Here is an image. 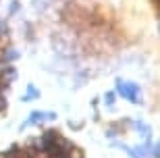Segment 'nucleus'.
I'll return each instance as SVG.
<instances>
[{
    "instance_id": "39448f33",
    "label": "nucleus",
    "mask_w": 160,
    "mask_h": 158,
    "mask_svg": "<svg viewBox=\"0 0 160 158\" xmlns=\"http://www.w3.org/2000/svg\"><path fill=\"white\" fill-rule=\"evenodd\" d=\"M135 127H137V131H142L143 137H150V127H148V125H143V123H135Z\"/></svg>"
},
{
    "instance_id": "6e6552de",
    "label": "nucleus",
    "mask_w": 160,
    "mask_h": 158,
    "mask_svg": "<svg viewBox=\"0 0 160 158\" xmlns=\"http://www.w3.org/2000/svg\"><path fill=\"white\" fill-rule=\"evenodd\" d=\"M152 156H154V158H160V141H156L154 150H152Z\"/></svg>"
},
{
    "instance_id": "1a4fd4ad",
    "label": "nucleus",
    "mask_w": 160,
    "mask_h": 158,
    "mask_svg": "<svg viewBox=\"0 0 160 158\" xmlns=\"http://www.w3.org/2000/svg\"><path fill=\"white\" fill-rule=\"evenodd\" d=\"M104 100H106V104H108V106H112V102H114V94H112V92H108Z\"/></svg>"
},
{
    "instance_id": "9b49d317",
    "label": "nucleus",
    "mask_w": 160,
    "mask_h": 158,
    "mask_svg": "<svg viewBox=\"0 0 160 158\" xmlns=\"http://www.w3.org/2000/svg\"><path fill=\"white\" fill-rule=\"evenodd\" d=\"M46 119L48 121H54L56 119V112H46Z\"/></svg>"
},
{
    "instance_id": "f8f14e48",
    "label": "nucleus",
    "mask_w": 160,
    "mask_h": 158,
    "mask_svg": "<svg viewBox=\"0 0 160 158\" xmlns=\"http://www.w3.org/2000/svg\"><path fill=\"white\" fill-rule=\"evenodd\" d=\"M4 108H6V102L2 100V96H0V110H4Z\"/></svg>"
},
{
    "instance_id": "f03ea898",
    "label": "nucleus",
    "mask_w": 160,
    "mask_h": 158,
    "mask_svg": "<svg viewBox=\"0 0 160 158\" xmlns=\"http://www.w3.org/2000/svg\"><path fill=\"white\" fill-rule=\"evenodd\" d=\"M44 119H46V112L33 110V112H31V115H29V121H27V123H23V125H21V131H23V129L27 127V125H38V123H42Z\"/></svg>"
},
{
    "instance_id": "9d476101",
    "label": "nucleus",
    "mask_w": 160,
    "mask_h": 158,
    "mask_svg": "<svg viewBox=\"0 0 160 158\" xmlns=\"http://www.w3.org/2000/svg\"><path fill=\"white\" fill-rule=\"evenodd\" d=\"M17 11H19V4H17V0H12V6H11V15H15Z\"/></svg>"
},
{
    "instance_id": "f257e3e1",
    "label": "nucleus",
    "mask_w": 160,
    "mask_h": 158,
    "mask_svg": "<svg viewBox=\"0 0 160 158\" xmlns=\"http://www.w3.org/2000/svg\"><path fill=\"white\" fill-rule=\"evenodd\" d=\"M117 92H119L123 98H127L133 104H139V85L133 81H123V79H117Z\"/></svg>"
},
{
    "instance_id": "0eeeda50",
    "label": "nucleus",
    "mask_w": 160,
    "mask_h": 158,
    "mask_svg": "<svg viewBox=\"0 0 160 158\" xmlns=\"http://www.w3.org/2000/svg\"><path fill=\"white\" fill-rule=\"evenodd\" d=\"M15 75H17V73H15V69H12V67H6V71H4V77H6V79H15Z\"/></svg>"
},
{
    "instance_id": "423d86ee",
    "label": "nucleus",
    "mask_w": 160,
    "mask_h": 158,
    "mask_svg": "<svg viewBox=\"0 0 160 158\" xmlns=\"http://www.w3.org/2000/svg\"><path fill=\"white\" fill-rule=\"evenodd\" d=\"M8 33V25H6V21L2 17H0V38H2V35H6Z\"/></svg>"
},
{
    "instance_id": "20e7f679",
    "label": "nucleus",
    "mask_w": 160,
    "mask_h": 158,
    "mask_svg": "<svg viewBox=\"0 0 160 158\" xmlns=\"http://www.w3.org/2000/svg\"><path fill=\"white\" fill-rule=\"evenodd\" d=\"M31 98H40V92H38V89L36 88H33V85H31V83H29V85H27V96H25V102H29V100Z\"/></svg>"
},
{
    "instance_id": "7ed1b4c3",
    "label": "nucleus",
    "mask_w": 160,
    "mask_h": 158,
    "mask_svg": "<svg viewBox=\"0 0 160 158\" xmlns=\"http://www.w3.org/2000/svg\"><path fill=\"white\" fill-rule=\"evenodd\" d=\"M19 59V52L15 50V48H6L4 52H2V60H6V63H12V60Z\"/></svg>"
}]
</instances>
